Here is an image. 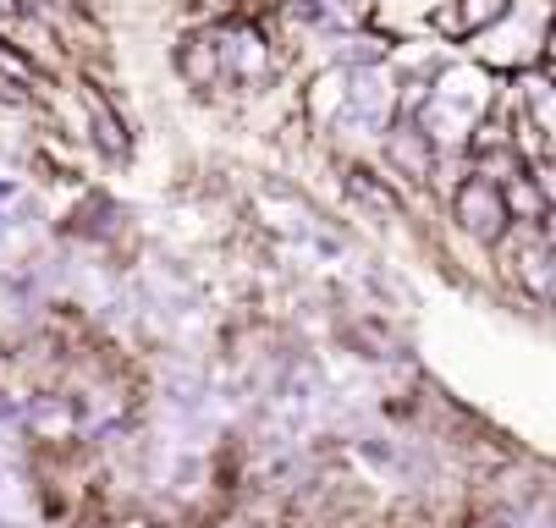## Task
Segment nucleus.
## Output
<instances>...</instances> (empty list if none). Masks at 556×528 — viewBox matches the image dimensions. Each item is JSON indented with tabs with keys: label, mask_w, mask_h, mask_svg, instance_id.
<instances>
[{
	"label": "nucleus",
	"mask_w": 556,
	"mask_h": 528,
	"mask_svg": "<svg viewBox=\"0 0 556 528\" xmlns=\"http://www.w3.org/2000/svg\"><path fill=\"white\" fill-rule=\"evenodd\" d=\"M457 220H463V231H474V237H502L507 231V198L496 193V182H474L452 198Z\"/></svg>",
	"instance_id": "nucleus-1"
}]
</instances>
